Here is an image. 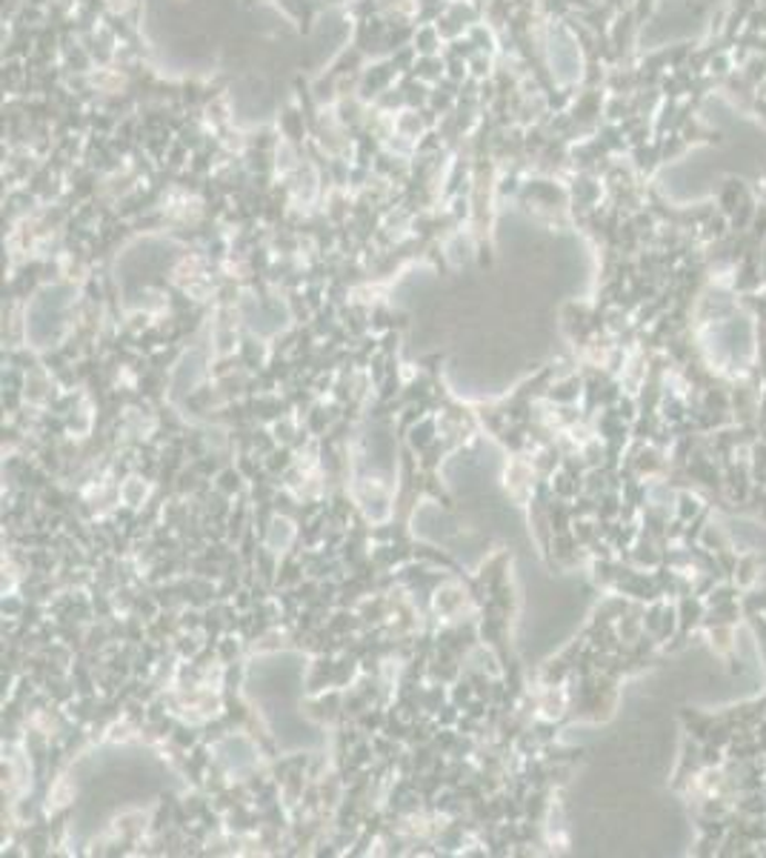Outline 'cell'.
<instances>
[{"label": "cell", "mask_w": 766, "mask_h": 858, "mask_svg": "<svg viewBox=\"0 0 766 858\" xmlns=\"http://www.w3.org/2000/svg\"><path fill=\"white\" fill-rule=\"evenodd\" d=\"M553 66L558 70L560 77H566L569 72L578 70V57H575V49L564 41V38H555L553 41Z\"/></svg>", "instance_id": "cell-1"}]
</instances>
